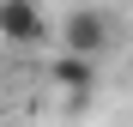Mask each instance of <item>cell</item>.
<instances>
[{"instance_id":"6da1fadb","label":"cell","mask_w":133,"mask_h":127,"mask_svg":"<svg viewBox=\"0 0 133 127\" xmlns=\"http://www.w3.org/2000/svg\"><path fill=\"white\" fill-rule=\"evenodd\" d=\"M115 42H121V18L109 6H73L61 18V55H79V61L97 67V55L115 49Z\"/></svg>"},{"instance_id":"7a4b0ae2","label":"cell","mask_w":133,"mask_h":127,"mask_svg":"<svg viewBox=\"0 0 133 127\" xmlns=\"http://www.w3.org/2000/svg\"><path fill=\"white\" fill-rule=\"evenodd\" d=\"M0 36H6L12 49H30V42L49 36V12H42L36 0H0Z\"/></svg>"},{"instance_id":"3957f363","label":"cell","mask_w":133,"mask_h":127,"mask_svg":"<svg viewBox=\"0 0 133 127\" xmlns=\"http://www.w3.org/2000/svg\"><path fill=\"white\" fill-rule=\"evenodd\" d=\"M49 85H55L66 103H91V91H97V67H91V61H79V55H55V61H49Z\"/></svg>"}]
</instances>
